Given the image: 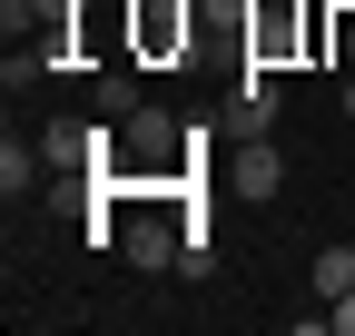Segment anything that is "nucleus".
Wrapping results in <instances>:
<instances>
[{"mask_svg":"<svg viewBox=\"0 0 355 336\" xmlns=\"http://www.w3.org/2000/svg\"><path fill=\"white\" fill-rule=\"evenodd\" d=\"M119 178H139V188H168L178 178V119L168 109L139 99V109L119 119Z\"/></svg>","mask_w":355,"mask_h":336,"instance_id":"f257e3e1","label":"nucleus"},{"mask_svg":"<svg viewBox=\"0 0 355 336\" xmlns=\"http://www.w3.org/2000/svg\"><path fill=\"white\" fill-rule=\"evenodd\" d=\"M119 10H128V60H188L198 0H119Z\"/></svg>","mask_w":355,"mask_h":336,"instance_id":"f03ea898","label":"nucleus"},{"mask_svg":"<svg viewBox=\"0 0 355 336\" xmlns=\"http://www.w3.org/2000/svg\"><path fill=\"white\" fill-rule=\"evenodd\" d=\"M296 50H316V0H257V20H247V60L286 69Z\"/></svg>","mask_w":355,"mask_h":336,"instance_id":"7ed1b4c3","label":"nucleus"},{"mask_svg":"<svg viewBox=\"0 0 355 336\" xmlns=\"http://www.w3.org/2000/svg\"><path fill=\"white\" fill-rule=\"evenodd\" d=\"M217 178H227V198H277V178H286V158L266 149V139H217Z\"/></svg>","mask_w":355,"mask_h":336,"instance_id":"20e7f679","label":"nucleus"},{"mask_svg":"<svg viewBox=\"0 0 355 336\" xmlns=\"http://www.w3.org/2000/svg\"><path fill=\"white\" fill-rule=\"evenodd\" d=\"M266 129H277V69L247 60V69H237V99H227V129H217V139H266Z\"/></svg>","mask_w":355,"mask_h":336,"instance_id":"39448f33","label":"nucleus"},{"mask_svg":"<svg viewBox=\"0 0 355 336\" xmlns=\"http://www.w3.org/2000/svg\"><path fill=\"white\" fill-rule=\"evenodd\" d=\"M40 168H50V158H40V139H10V149H0V188H40Z\"/></svg>","mask_w":355,"mask_h":336,"instance_id":"423d86ee","label":"nucleus"},{"mask_svg":"<svg viewBox=\"0 0 355 336\" xmlns=\"http://www.w3.org/2000/svg\"><path fill=\"white\" fill-rule=\"evenodd\" d=\"M345 287H355V237H345V247H326V258H316V297H345Z\"/></svg>","mask_w":355,"mask_h":336,"instance_id":"0eeeda50","label":"nucleus"},{"mask_svg":"<svg viewBox=\"0 0 355 336\" xmlns=\"http://www.w3.org/2000/svg\"><path fill=\"white\" fill-rule=\"evenodd\" d=\"M247 20H257V0H198V30H237L247 40Z\"/></svg>","mask_w":355,"mask_h":336,"instance_id":"6e6552de","label":"nucleus"},{"mask_svg":"<svg viewBox=\"0 0 355 336\" xmlns=\"http://www.w3.org/2000/svg\"><path fill=\"white\" fill-rule=\"evenodd\" d=\"M128 109H139V79H128V69H99V119H128Z\"/></svg>","mask_w":355,"mask_h":336,"instance_id":"1a4fd4ad","label":"nucleus"},{"mask_svg":"<svg viewBox=\"0 0 355 336\" xmlns=\"http://www.w3.org/2000/svg\"><path fill=\"white\" fill-rule=\"evenodd\" d=\"M326 326H336V336H355V287H345V297H326Z\"/></svg>","mask_w":355,"mask_h":336,"instance_id":"9d476101","label":"nucleus"},{"mask_svg":"<svg viewBox=\"0 0 355 336\" xmlns=\"http://www.w3.org/2000/svg\"><path fill=\"white\" fill-rule=\"evenodd\" d=\"M345 119H355V69H345Z\"/></svg>","mask_w":355,"mask_h":336,"instance_id":"9b49d317","label":"nucleus"}]
</instances>
